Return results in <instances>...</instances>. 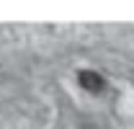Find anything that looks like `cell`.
Here are the masks:
<instances>
[{"instance_id":"1","label":"cell","mask_w":134,"mask_h":129,"mask_svg":"<svg viewBox=\"0 0 134 129\" xmlns=\"http://www.w3.org/2000/svg\"><path fill=\"white\" fill-rule=\"evenodd\" d=\"M77 83L83 85L88 93H103L106 90V80H103V75H98L96 70H80L77 72Z\"/></svg>"}]
</instances>
